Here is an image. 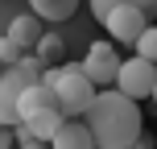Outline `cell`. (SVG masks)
Here are the masks:
<instances>
[{
  "label": "cell",
  "instance_id": "cell-1",
  "mask_svg": "<svg viewBox=\"0 0 157 149\" xmlns=\"http://www.w3.org/2000/svg\"><path fill=\"white\" fill-rule=\"evenodd\" d=\"M83 120L95 137V149H132V141L145 133L136 100L124 95L120 87H99L95 100L87 104Z\"/></svg>",
  "mask_w": 157,
  "mask_h": 149
},
{
  "label": "cell",
  "instance_id": "cell-2",
  "mask_svg": "<svg viewBox=\"0 0 157 149\" xmlns=\"http://www.w3.org/2000/svg\"><path fill=\"white\" fill-rule=\"evenodd\" d=\"M46 79L50 87H54V95H58V108L66 112V116H83L87 112V104L95 100V91L99 87L87 79L83 71V62H62V66H46Z\"/></svg>",
  "mask_w": 157,
  "mask_h": 149
},
{
  "label": "cell",
  "instance_id": "cell-3",
  "mask_svg": "<svg viewBox=\"0 0 157 149\" xmlns=\"http://www.w3.org/2000/svg\"><path fill=\"white\" fill-rule=\"evenodd\" d=\"M153 83H157V62L145 54H132V58H120V71H116V83L124 95H132L136 104L153 95Z\"/></svg>",
  "mask_w": 157,
  "mask_h": 149
},
{
  "label": "cell",
  "instance_id": "cell-4",
  "mask_svg": "<svg viewBox=\"0 0 157 149\" xmlns=\"http://www.w3.org/2000/svg\"><path fill=\"white\" fill-rule=\"evenodd\" d=\"M99 25L108 29L112 41L132 46V41L145 33V25H149V13H145V8H136V4H116V8H108V13L99 17Z\"/></svg>",
  "mask_w": 157,
  "mask_h": 149
},
{
  "label": "cell",
  "instance_id": "cell-5",
  "mask_svg": "<svg viewBox=\"0 0 157 149\" xmlns=\"http://www.w3.org/2000/svg\"><path fill=\"white\" fill-rule=\"evenodd\" d=\"M83 71H87V79H91L95 87H112L116 83V71H120L116 46H112V41H91L87 54H83Z\"/></svg>",
  "mask_w": 157,
  "mask_h": 149
},
{
  "label": "cell",
  "instance_id": "cell-6",
  "mask_svg": "<svg viewBox=\"0 0 157 149\" xmlns=\"http://www.w3.org/2000/svg\"><path fill=\"white\" fill-rule=\"evenodd\" d=\"M50 149H95V137L87 128V120H71L66 116L58 124V133L50 137Z\"/></svg>",
  "mask_w": 157,
  "mask_h": 149
},
{
  "label": "cell",
  "instance_id": "cell-7",
  "mask_svg": "<svg viewBox=\"0 0 157 149\" xmlns=\"http://www.w3.org/2000/svg\"><path fill=\"white\" fill-rule=\"evenodd\" d=\"M46 108H58V95H54V87L46 83V79H37V83H29L21 91V100H17V116H33V112H46Z\"/></svg>",
  "mask_w": 157,
  "mask_h": 149
},
{
  "label": "cell",
  "instance_id": "cell-8",
  "mask_svg": "<svg viewBox=\"0 0 157 149\" xmlns=\"http://www.w3.org/2000/svg\"><path fill=\"white\" fill-rule=\"evenodd\" d=\"M8 37L17 41V46H25V50H33L37 46V37H41V17L37 13H21V17H13V21H8Z\"/></svg>",
  "mask_w": 157,
  "mask_h": 149
},
{
  "label": "cell",
  "instance_id": "cell-9",
  "mask_svg": "<svg viewBox=\"0 0 157 149\" xmlns=\"http://www.w3.org/2000/svg\"><path fill=\"white\" fill-rule=\"evenodd\" d=\"M62 120H66V112H62V108H46V112H33V116H25L21 124L29 128L33 137H41V141H50V137L58 133V124H62Z\"/></svg>",
  "mask_w": 157,
  "mask_h": 149
},
{
  "label": "cell",
  "instance_id": "cell-10",
  "mask_svg": "<svg viewBox=\"0 0 157 149\" xmlns=\"http://www.w3.org/2000/svg\"><path fill=\"white\" fill-rule=\"evenodd\" d=\"M33 13H37L41 21H66V17L78 13V0H46V4H37Z\"/></svg>",
  "mask_w": 157,
  "mask_h": 149
},
{
  "label": "cell",
  "instance_id": "cell-11",
  "mask_svg": "<svg viewBox=\"0 0 157 149\" xmlns=\"http://www.w3.org/2000/svg\"><path fill=\"white\" fill-rule=\"evenodd\" d=\"M33 50H37V58H41L46 66H54V62H62V50H66V46H62V37H58V33H41Z\"/></svg>",
  "mask_w": 157,
  "mask_h": 149
},
{
  "label": "cell",
  "instance_id": "cell-12",
  "mask_svg": "<svg viewBox=\"0 0 157 149\" xmlns=\"http://www.w3.org/2000/svg\"><path fill=\"white\" fill-rule=\"evenodd\" d=\"M116 4H136V8H145L149 17H157V0H91V17H103L108 8H116Z\"/></svg>",
  "mask_w": 157,
  "mask_h": 149
},
{
  "label": "cell",
  "instance_id": "cell-13",
  "mask_svg": "<svg viewBox=\"0 0 157 149\" xmlns=\"http://www.w3.org/2000/svg\"><path fill=\"white\" fill-rule=\"evenodd\" d=\"M132 50H136V54H145V58H153V62H157V25H153V21L145 25V33H141V37L132 41Z\"/></svg>",
  "mask_w": 157,
  "mask_h": 149
},
{
  "label": "cell",
  "instance_id": "cell-14",
  "mask_svg": "<svg viewBox=\"0 0 157 149\" xmlns=\"http://www.w3.org/2000/svg\"><path fill=\"white\" fill-rule=\"evenodd\" d=\"M21 58H25V46H17V41L4 33V37H0V62L13 66V62H21Z\"/></svg>",
  "mask_w": 157,
  "mask_h": 149
},
{
  "label": "cell",
  "instance_id": "cell-15",
  "mask_svg": "<svg viewBox=\"0 0 157 149\" xmlns=\"http://www.w3.org/2000/svg\"><path fill=\"white\" fill-rule=\"evenodd\" d=\"M13 124H0V149H13Z\"/></svg>",
  "mask_w": 157,
  "mask_h": 149
},
{
  "label": "cell",
  "instance_id": "cell-16",
  "mask_svg": "<svg viewBox=\"0 0 157 149\" xmlns=\"http://www.w3.org/2000/svg\"><path fill=\"white\" fill-rule=\"evenodd\" d=\"M132 149H157V145H153V141H149V137H145V133H141V137H136V141H132Z\"/></svg>",
  "mask_w": 157,
  "mask_h": 149
},
{
  "label": "cell",
  "instance_id": "cell-17",
  "mask_svg": "<svg viewBox=\"0 0 157 149\" xmlns=\"http://www.w3.org/2000/svg\"><path fill=\"white\" fill-rule=\"evenodd\" d=\"M25 4H29V8H37V4H46V0H25Z\"/></svg>",
  "mask_w": 157,
  "mask_h": 149
},
{
  "label": "cell",
  "instance_id": "cell-18",
  "mask_svg": "<svg viewBox=\"0 0 157 149\" xmlns=\"http://www.w3.org/2000/svg\"><path fill=\"white\" fill-rule=\"evenodd\" d=\"M149 100H157V83H153V95H149Z\"/></svg>",
  "mask_w": 157,
  "mask_h": 149
},
{
  "label": "cell",
  "instance_id": "cell-19",
  "mask_svg": "<svg viewBox=\"0 0 157 149\" xmlns=\"http://www.w3.org/2000/svg\"><path fill=\"white\" fill-rule=\"evenodd\" d=\"M0 71H4V62H0Z\"/></svg>",
  "mask_w": 157,
  "mask_h": 149
}]
</instances>
